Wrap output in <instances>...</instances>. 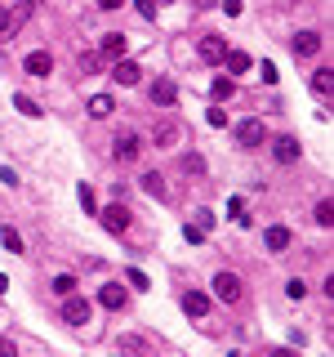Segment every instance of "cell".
<instances>
[{"label":"cell","instance_id":"6da1fadb","mask_svg":"<svg viewBox=\"0 0 334 357\" xmlns=\"http://www.w3.org/2000/svg\"><path fill=\"white\" fill-rule=\"evenodd\" d=\"M214 295L223 299V304H236V299L245 295L241 277H236V272H218V277H214Z\"/></svg>","mask_w":334,"mask_h":357},{"label":"cell","instance_id":"7a4b0ae2","mask_svg":"<svg viewBox=\"0 0 334 357\" xmlns=\"http://www.w3.org/2000/svg\"><path fill=\"white\" fill-rule=\"evenodd\" d=\"M138 134H134V130H125V134H116V139H112V156H116V161L121 165H125V161H138Z\"/></svg>","mask_w":334,"mask_h":357},{"label":"cell","instance_id":"3957f363","mask_svg":"<svg viewBox=\"0 0 334 357\" xmlns=\"http://www.w3.org/2000/svg\"><path fill=\"white\" fill-rule=\"evenodd\" d=\"M236 143L241 147H263L267 143V130H263V121H241V125H236Z\"/></svg>","mask_w":334,"mask_h":357},{"label":"cell","instance_id":"277c9868","mask_svg":"<svg viewBox=\"0 0 334 357\" xmlns=\"http://www.w3.org/2000/svg\"><path fill=\"white\" fill-rule=\"evenodd\" d=\"M223 54H227V41H223V36H214V32L200 36V63L218 68V63H223Z\"/></svg>","mask_w":334,"mask_h":357},{"label":"cell","instance_id":"5b68a950","mask_svg":"<svg viewBox=\"0 0 334 357\" xmlns=\"http://www.w3.org/2000/svg\"><path fill=\"white\" fill-rule=\"evenodd\" d=\"M272 156H276V161H281V165H294V161H299V156H303L299 139H294V134H281V139H272Z\"/></svg>","mask_w":334,"mask_h":357},{"label":"cell","instance_id":"8992f818","mask_svg":"<svg viewBox=\"0 0 334 357\" xmlns=\"http://www.w3.org/2000/svg\"><path fill=\"white\" fill-rule=\"evenodd\" d=\"M98 219H103V228H107V232H116V237H121V232H129V219H134V214L116 201V205H107V210H103Z\"/></svg>","mask_w":334,"mask_h":357},{"label":"cell","instance_id":"52a82bcc","mask_svg":"<svg viewBox=\"0 0 334 357\" xmlns=\"http://www.w3.org/2000/svg\"><path fill=\"white\" fill-rule=\"evenodd\" d=\"M112 81H116V85H138L143 81V68L134 59H116V68H112Z\"/></svg>","mask_w":334,"mask_h":357},{"label":"cell","instance_id":"ba28073f","mask_svg":"<svg viewBox=\"0 0 334 357\" xmlns=\"http://www.w3.org/2000/svg\"><path fill=\"white\" fill-rule=\"evenodd\" d=\"M152 103H156V108H174V103H178V85L165 81V76L152 81Z\"/></svg>","mask_w":334,"mask_h":357},{"label":"cell","instance_id":"9c48e42d","mask_svg":"<svg viewBox=\"0 0 334 357\" xmlns=\"http://www.w3.org/2000/svg\"><path fill=\"white\" fill-rule=\"evenodd\" d=\"M63 322H67V326H85V322H90V304H85V299H76V295H67Z\"/></svg>","mask_w":334,"mask_h":357},{"label":"cell","instance_id":"30bf717a","mask_svg":"<svg viewBox=\"0 0 334 357\" xmlns=\"http://www.w3.org/2000/svg\"><path fill=\"white\" fill-rule=\"evenodd\" d=\"M183 313L192 317V322H200V317L209 313V295H205V290H187V295H183Z\"/></svg>","mask_w":334,"mask_h":357},{"label":"cell","instance_id":"8fae6325","mask_svg":"<svg viewBox=\"0 0 334 357\" xmlns=\"http://www.w3.org/2000/svg\"><path fill=\"white\" fill-rule=\"evenodd\" d=\"M23 72H27V76H50V72H54V59H50L45 50H36V54H27Z\"/></svg>","mask_w":334,"mask_h":357},{"label":"cell","instance_id":"7c38bea8","mask_svg":"<svg viewBox=\"0 0 334 357\" xmlns=\"http://www.w3.org/2000/svg\"><path fill=\"white\" fill-rule=\"evenodd\" d=\"M85 112H90L94 121H107L112 112H116V99H112V94H94V99L85 103Z\"/></svg>","mask_w":334,"mask_h":357},{"label":"cell","instance_id":"4fadbf2b","mask_svg":"<svg viewBox=\"0 0 334 357\" xmlns=\"http://www.w3.org/2000/svg\"><path fill=\"white\" fill-rule=\"evenodd\" d=\"M294 54H299V59H312V54H317L321 50V36L317 32H294Z\"/></svg>","mask_w":334,"mask_h":357},{"label":"cell","instance_id":"5bb4252c","mask_svg":"<svg viewBox=\"0 0 334 357\" xmlns=\"http://www.w3.org/2000/svg\"><path fill=\"white\" fill-rule=\"evenodd\" d=\"M125 50H129V45H125V32H107V36H103V59H125Z\"/></svg>","mask_w":334,"mask_h":357},{"label":"cell","instance_id":"9a60e30c","mask_svg":"<svg viewBox=\"0 0 334 357\" xmlns=\"http://www.w3.org/2000/svg\"><path fill=\"white\" fill-rule=\"evenodd\" d=\"M98 304H103V308H112V313H116V308H125V286L107 281V286L98 290Z\"/></svg>","mask_w":334,"mask_h":357},{"label":"cell","instance_id":"2e32d148","mask_svg":"<svg viewBox=\"0 0 334 357\" xmlns=\"http://www.w3.org/2000/svg\"><path fill=\"white\" fill-rule=\"evenodd\" d=\"M250 54H245V50H227L223 54V68H227V76H241V72H250Z\"/></svg>","mask_w":334,"mask_h":357},{"label":"cell","instance_id":"e0dca14e","mask_svg":"<svg viewBox=\"0 0 334 357\" xmlns=\"http://www.w3.org/2000/svg\"><path fill=\"white\" fill-rule=\"evenodd\" d=\"M143 192H147V196H156V201H165V196H169L165 174H156V170H152V174H143Z\"/></svg>","mask_w":334,"mask_h":357},{"label":"cell","instance_id":"ac0fdd59","mask_svg":"<svg viewBox=\"0 0 334 357\" xmlns=\"http://www.w3.org/2000/svg\"><path fill=\"white\" fill-rule=\"evenodd\" d=\"M263 246L272 250V255H281V250L290 246V228H267L263 232Z\"/></svg>","mask_w":334,"mask_h":357},{"label":"cell","instance_id":"d6986e66","mask_svg":"<svg viewBox=\"0 0 334 357\" xmlns=\"http://www.w3.org/2000/svg\"><path fill=\"white\" fill-rule=\"evenodd\" d=\"M209 94H214V103H227L236 94V76H218L214 85H209Z\"/></svg>","mask_w":334,"mask_h":357},{"label":"cell","instance_id":"ffe728a7","mask_svg":"<svg viewBox=\"0 0 334 357\" xmlns=\"http://www.w3.org/2000/svg\"><path fill=\"white\" fill-rule=\"evenodd\" d=\"M330 90H334V76H330V68H321L317 76H312V94H321V99H326Z\"/></svg>","mask_w":334,"mask_h":357},{"label":"cell","instance_id":"44dd1931","mask_svg":"<svg viewBox=\"0 0 334 357\" xmlns=\"http://www.w3.org/2000/svg\"><path fill=\"white\" fill-rule=\"evenodd\" d=\"M0 241H5V250H9V255H23V237H18L14 228H0Z\"/></svg>","mask_w":334,"mask_h":357},{"label":"cell","instance_id":"7402d4cb","mask_svg":"<svg viewBox=\"0 0 334 357\" xmlns=\"http://www.w3.org/2000/svg\"><path fill=\"white\" fill-rule=\"evenodd\" d=\"M54 295H76V277H72V272H63V277H54Z\"/></svg>","mask_w":334,"mask_h":357},{"label":"cell","instance_id":"603a6c76","mask_svg":"<svg viewBox=\"0 0 334 357\" xmlns=\"http://www.w3.org/2000/svg\"><path fill=\"white\" fill-rule=\"evenodd\" d=\"M312 219H317L321 228H330V223H334V205H330V201H317V210H312Z\"/></svg>","mask_w":334,"mask_h":357},{"label":"cell","instance_id":"cb8c5ba5","mask_svg":"<svg viewBox=\"0 0 334 357\" xmlns=\"http://www.w3.org/2000/svg\"><path fill=\"white\" fill-rule=\"evenodd\" d=\"M14 108L23 112V116H41V112H45V108H41V103H36V99H23V94H18V99H14Z\"/></svg>","mask_w":334,"mask_h":357},{"label":"cell","instance_id":"d4e9b609","mask_svg":"<svg viewBox=\"0 0 334 357\" xmlns=\"http://www.w3.org/2000/svg\"><path fill=\"white\" fill-rule=\"evenodd\" d=\"M285 295H290V299H303V295H308V281H303V277H290V281H285Z\"/></svg>","mask_w":334,"mask_h":357},{"label":"cell","instance_id":"484cf974","mask_svg":"<svg viewBox=\"0 0 334 357\" xmlns=\"http://www.w3.org/2000/svg\"><path fill=\"white\" fill-rule=\"evenodd\" d=\"M76 196H81V205H85L90 214H98V205H94V187H90V183H81V187H76Z\"/></svg>","mask_w":334,"mask_h":357},{"label":"cell","instance_id":"4316f807","mask_svg":"<svg viewBox=\"0 0 334 357\" xmlns=\"http://www.w3.org/2000/svg\"><path fill=\"white\" fill-rule=\"evenodd\" d=\"M183 174H205V161H200L196 152H187L183 156Z\"/></svg>","mask_w":334,"mask_h":357},{"label":"cell","instance_id":"83f0119b","mask_svg":"<svg viewBox=\"0 0 334 357\" xmlns=\"http://www.w3.org/2000/svg\"><path fill=\"white\" fill-rule=\"evenodd\" d=\"M134 9H138L143 18H156V9H160V0H134Z\"/></svg>","mask_w":334,"mask_h":357},{"label":"cell","instance_id":"f1b7e54d","mask_svg":"<svg viewBox=\"0 0 334 357\" xmlns=\"http://www.w3.org/2000/svg\"><path fill=\"white\" fill-rule=\"evenodd\" d=\"M81 68L85 72H103V54H81Z\"/></svg>","mask_w":334,"mask_h":357},{"label":"cell","instance_id":"f546056e","mask_svg":"<svg viewBox=\"0 0 334 357\" xmlns=\"http://www.w3.org/2000/svg\"><path fill=\"white\" fill-rule=\"evenodd\" d=\"M259 72H263V81H267V85H276V76H281V72H276V63H272V59H267V63H259Z\"/></svg>","mask_w":334,"mask_h":357},{"label":"cell","instance_id":"4dcf8cb0","mask_svg":"<svg viewBox=\"0 0 334 357\" xmlns=\"http://www.w3.org/2000/svg\"><path fill=\"white\" fill-rule=\"evenodd\" d=\"M209 125L223 130V125H227V112H223V108H209Z\"/></svg>","mask_w":334,"mask_h":357},{"label":"cell","instance_id":"1f68e13d","mask_svg":"<svg viewBox=\"0 0 334 357\" xmlns=\"http://www.w3.org/2000/svg\"><path fill=\"white\" fill-rule=\"evenodd\" d=\"M183 237H187V241H192V246H196V241L205 237V228H196V223H187V228H183Z\"/></svg>","mask_w":334,"mask_h":357},{"label":"cell","instance_id":"d6a6232c","mask_svg":"<svg viewBox=\"0 0 334 357\" xmlns=\"http://www.w3.org/2000/svg\"><path fill=\"white\" fill-rule=\"evenodd\" d=\"M223 9H227V14H232V18H241V9H245V0H223Z\"/></svg>","mask_w":334,"mask_h":357},{"label":"cell","instance_id":"836d02e7","mask_svg":"<svg viewBox=\"0 0 334 357\" xmlns=\"http://www.w3.org/2000/svg\"><path fill=\"white\" fill-rule=\"evenodd\" d=\"M121 5H125V0H98V9H107V14H112V9H121Z\"/></svg>","mask_w":334,"mask_h":357},{"label":"cell","instance_id":"e575fe53","mask_svg":"<svg viewBox=\"0 0 334 357\" xmlns=\"http://www.w3.org/2000/svg\"><path fill=\"white\" fill-rule=\"evenodd\" d=\"M0 353H5V357H9V353H18V349H14V340H0Z\"/></svg>","mask_w":334,"mask_h":357},{"label":"cell","instance_id":"d590c367","mask_svg":"<svg viewBox=\"0 0 334 357\" xmlns=\"http://www.w3.org/2000/svg\"><path fill=\"white\" fill-rule=\"evenodd\" d=\"M0 32L9 36V14H5V9H0Z\"/></svg>","mask_w":334,"mask_h":357},{"label":"cell","instance_id":"8d00e7d4","mask_svg":"<svg viewBox=\"0 0 334 357\" xmlns=\"http://www.w3.org/2000/svg\"><path fill=\"white\" fill-rule=\"evenodd\" d=\"M192 5H196V9H214V0H192Z\"/></svg>","mask_w":334,"mask_h":357},{"label":"cell","instance_id":"74e56055","mask_svg":"<svg viewBox=\"0 0 334 357\" xmlns=\"http://www.w3.org/2000/svg\"><path fill=\"white\" fill-rule=\"evenodd\" d=\"M5 290H9V277H5V272H0V295H5Z\"/></svg>","mask_w":334,"mask_h":357},{"label":"cell","instance_id":"f35d334b","mask_svg":"<svg viewBox=\"0 0 334 357\" xmlns=\"http://www.w3.org/2000/svg\"><path fill=\"white\" fill-rule=\"evenodd\" d=\"M165 5H169V0H165Z\"/></svg>","mask_w":334,"mask_h":357}]
</instances>
